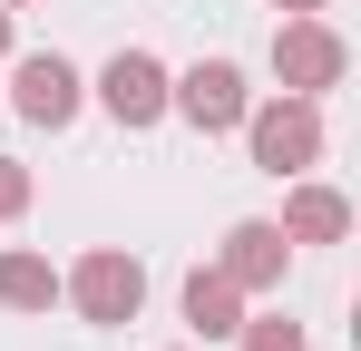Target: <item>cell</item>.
I'll use <instances>...</instances> for the list:
<instances>
[{
    "label": "cell",
    "instance_id": "cell-1",
    "mask_svg": "<svg viewBox=\"0 0 361 351\" xmlns=\"http://www.w3.org/2000/svg\"><path fill=\"white\" fill-rule=\"evenodd\" d=\"M68 292H78V312H88L98 332H127V322H137V302H147V264L118 254V244H98V254L68 273Z\"/></svg>",
    "mask_w": 361,
    "mask_h": 351
},
{
    "label": "cell",
    "instance_id": "cell-2",
    "mask_svg": "<svg viewBox=\"0 0 361 351\" xmlns=\"http://www.w3.org/2000/svg\"><path fill=\"white\" fill-rule=\"evenodd\" d=\"M166 108L185 127H205V137H225V127H244V68L235 58H195L185 78H166Z\"/></svg>",
    "mask_w": 361,
    "mask_h": 351
},
{
    "label": "cell",
    "instance_id": "cell-3",
    "mask_svg": "<svg viewBox=\"0 0 361 351\" xmlns=\"http://www.w3.org/2000/svg\"><path fill=\"white\" fill-rule=\"evenodd\" d=\"M244 137H254V166H264V176H302L312 156H322V117H312V98L254 108V117H244Z\"/></svg>",
    "mask_w": 361,
    "mask_h": 351
},
{
    "label": "cell",
    "instance_id": "cell-4",
    "mask_svg": "<svg viewBox=\"0 0 361 351\" xmlns=\"http://www.w3.org/2000/svg\"><path fill=\"white\" fill-rule=\"evenodd\" d=\"M98 108L118 117V127H157V117H166V68L147 49H118L98 68Z\"/></svg>",
    "mask_w": 361,
    "mask_h": 351
},
{
    "label": "cell",
    "instance_id": "cell-5",
    "mask_svg": "<svg viewBox=\"0 0 361 351\" xmlns=\"http://www.w3.org/2000/svg\"><path fill=\"white\" fill-rule=\"evenodd\" d=\"M274 68H283V88H293V98H312V88H332V78H342V39H332V30H312V20H283V30H274Z\"/></svg>",
    "mask_w": 361,
    "mask_h": 351
},
{
    "label": "cell",
    "instance_id": "cell-6",
    "mask_svg": "<svg viewBox=\"0 0 361 351\" xmlns=\"http://www.w3.org/2000/svg\"><path fill=\"white\" fill-rule=\"evenodd\" d=\"M20 117H30V127H68V117H78V68H68L59 49L20 58Z\"/></svg>",
    "mask_w": 361,
    "mask_h": 351
},
{
    "label": "cell",
    "instance_id": "cell-7",
    "mask_svg": "<svg viewBox=\"0 0 361 351\" xmlns=\"http://www.w3.org/2000/svg\"><path fill=\"white\" fill-rule=\"evenodd\" d=\"M215 273H225V283H274V273H283V225H235Z\"/></svg>",
    "mask_w": 361,
    "mask_h": 351
},
{
    "label": "cell",
    "instance_id": "cell-8",
    "mask_svg": "<svg viewBox=\"0 0 361 351\" xmlns=\"http://www.w3.org/2000/svg\"><path fill=\"white\" fill-rule=\"evenodd\" d=\"M0 302H10V312H49V302H59V273H49L39 254H0Z\"/></svg>",
    "mask_w": 361,
    "mask_h": 351
},
{
    "label": "cell",
    "instance_id": "cell-9",
    "mask_svg": "<svg viewBox=\"0 0 361 351\" xmlns=\"http://www.w3.org/2000/svg\"><path fill=\"white\" fill-rule=\"evenodd\" d=\"M235 292L225 273H185V322H195V342H215V332H235Z\"/></svg>",
    "mask_w": 361,
    "mask_h": 351
},
{
    "label": "cell",
    "instance_id": "cell-10",
    "mask_svg": "<svg viewBox=\"0 0 361 351\" xmlns=\"http://www.w3.org/2000/svg\"><path fill=\"white\" fill-rule=\"evenodd\" d=\"M293 234L332 244V234H342V195H322V185H312V195H293Z\"/></svg>",
    "mask_w": 361,
    "mask_h": 351
},
{
    "label": "cell",
    "instance_id": "cell-11",
    "mask_svg": "<svg viewBox=\"0 0 361 351\" xmlns=\"http://www.w3.org/2000/svg\"><path fill=\"white\" fill-rule=\"evenodd\" d=\"M244 351H302V322H283V312H264V322H235Z\"/></svg>",
    "mask_w": 361,
    "mask_h": 351
},
{
    "label": "cell",
    "instance_id": "cell-12",
    "mask_svg": "<svg viewBox=\"0 0 361 351\" xmlns=\"http://www.w3.org/2000/svg\"><path fill=\"white\" fill-rule=\"evenodd\" d=\"M20 205H30V176H20L10 156H0V215H20Z\"/></svg>",
    "mask_w": 361,
    "mask_h": 351
},
{
    "label": "cell",
    "instance_id": "cell-13",
    "mask_svg": "<svg viewBox=\"0 0 361 351\" xmlns=\"http://www.w3.org/2000/svg\"><path fill=\"white\" fill-rule=\"evenodd\" d=\"M0 49H10V10H0Z\"/></svg>",
    "mask_w": 361,
    "mask_h": 351
},
{
    "label": "cell",
    "instance_id": "cell-14",
    "mask_svg": "<svg viewBox=\"0 0 361 351\" xmlns=\"http://www.w3.org/2000/svg\"><path fill=\"white\" fill-rule=\"evenodd\" d=\"M283 10H322V0H283Z\"/></svg>",
    "mask_w": 361,
    "mask_h": 351
}]
</instances>
